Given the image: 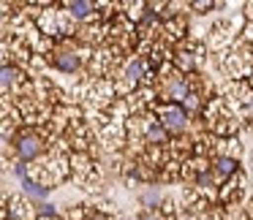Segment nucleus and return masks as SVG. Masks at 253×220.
<instances>
[{
    "mask_svg": "<svg viewBox=\"0 0 253 220\" xmlns=\"http://www.w3.org/2000/svg\"><path fill=\"white\" fill-rule=\"evenodd\" d=\"M158 122L166 133H182L188 128V111L182 109V104H164L158 109Z\"/></svg>",
    "mask_w": 253,
    "mask_h": 220,
    "instance_id": "obj_1",
    "label": "nucleus"
},
{
    "mask_svg": "<svg viewBox=\"0 0 253 220\" xmlns=\"http://www.w3.org/2000/svg\"><path fill=\"white\" fill-rule=\"evenodd\" d=\"M164 95L169 98V104H182V101L191 95V84H188V76L177 73V76H169L164 84Z\"/></svg>",
    "mask_w": 253,
    "mask_h": 220,
    "instance_id": "obj_2",
    "label": "nucleus"
},
{
    "mask_svg": "<svg viewBox=\"0 0 253 220\" xmlns=\"http://www.w3.org/2000/svg\"><path fill=\"white\" fill-rule=\"evenodd\" d=\"M17 152L22 160H36L41 152H44V142H41L39 133H22V136L17 139Z\"/></svg>",
    "mask_w": 253,
    "mask_h": 220,
    "instance_id": "obj_3",
    "label": "nucleus"
},
{
    "mask_svg": "<svg viewBox=\"0 0 253 220\" xmlns=\"http://www.w3.org/2000/svg\"><path fill=\"white\" fill-rule=\"evenodd\" d=\"M174 60H177V68H180L182 73H191V71H196V68H199V60H202V57H199V49L182 44L180 49H177Z\"/></svg>",
    "mask_w": 253,
    "mask_h": 220,
    "instance_id": "obj_4",
    "label": "nucleus"
},
{
    "mask_svg": "<svg viewBox=\"0 0 253 220\" xmlns=\"http://www.w3.org/2000/svg\"><path fill=\"white\" fill-rule=\"evenodd\" d=\"M52 63H55V68L57 71H66V73H74V71H79V55L74 49H57L55 52V57H52Z\"/></svg>",
    "mask_w": 253,
    "mask_h": 220,
    "instance_id": "obj_5",
    "label": "nucleus"
},
{
    "mask_svg": "<svg viewBox=\"0 0 253 220\" xmlns=\"http://www.w3.org/2000/svg\"><path fill=\"white\" fill-rule=\"evenodd\" d=\"M215 174H218V180H231V177H237V158H231V155H220V158H215L212 163Z\"/></svg>",
    "mask_w": 253,
    "mask_h": 220,
    "instance_id": "obj_6",
    "label": "nucleus"
},
{
    "mask_svg": "<svg viewBox=\"0 0 253 220\" xmlns=\"http://www.w3.org/2000/svg\"><path fill=\"white\" fill-rule=\"evenodd\" d=\"M66 8H68V17H74V19H87L90 14H93L95 3H90V0H68Z\"/></svg>",
    "mask_w": 253,
    "mask_h": 220,
    "instance_id": "obj_7",
    "label": "nucleus"
},
{
    "mask_svg": "<svg viewBox=\"0 0 253 220\" xmlns=\"http://www.w3.org/2000/svg\"><path fill=\"white\" fill-rule=\"evenodd\" d=\"M147 60H131L128 63V68H126V73H123V76H126V82H128V87H131V84H136V82H142L144 79V73H147Z\"/></svg>",
    "mask_w": 253,
    "mask_h": 220,
    "instance_id": "obj_8",
    "label": "nucleus"
},
{
    "mask_svg": "<svg viewBox=\"0 0 253 220\" xmlns=\"http://www.w3.org/2000/svg\"><path fill=\"white\" fill-rule=\"evenodd\" d=\"M144 142H150V144H166V142H169V133L164 131V125H161V122H153V125L144 131Z\"/></svg>",
    "mask_w": 253,
    "mask_h": 220,
    "instance_id": "obj_9",
    "label": "nucleus"
},
{
    "mask_svg": "<svg viewBox=\"0 0 253 220\" xmlns=\"http://www.w3.org/2000/svg\"><path fill=\"white\" fill-rule=\"evenodd\" d=\"M22 187H25V193H28V196H33V198H46V185H41V182H33L28 177V180H22Z\"/></svg>",
    "mask_w": 253,
    "mask_h": 220,
    "instance_id": "obj_10",
    "label": "nucleus"
},
{
    "mask_svg": "<svg viewBox=\"0 0 253 220\" xmlns=\"http://www.w3.org/2000/svg\"><path fill=\"white\" fill-rule=\"evenodd\" d=\"M17 82H19V71L14 66L0 68V87H14Z\"/></svg>",
    "mask_w": 253,
    "mask_h": 220,
    "instance_id": "obj_11",
    "label": "nucleus"
},
{
    "mask_svg": "<svg viewBox=\"0 0 253 220\" xmlns=\"http://www.w3.org/2000/svg\"><path fill=\"white\" fill-rule=\"evenodd\" d=\"M142 204H144L147 209L161 207V190H158V187H150V190H144V193H142Z\"/></svg>",
    "mask_w": 253,
    "mask_h": 220,
    "instance_id": "obj_12",
    "label": "nucleus"
},
{
    "mask_svg": "<svg viewBox=\"0 0 253 220\" xmlns=\"http://www.w3.org/2000/svg\"><path fill=\"white\" fill-rule=\"evenodd\" d=\"M182 30H185V19L177 17V19H166V33L171 36V38H180Z\"/></svg>",
    "mask_w": 253,
    "mask_h": 220,
    "instance_id": "obj_13",
    "label": "nucleus"
},
{
    "mask_svg": "<svg viewBox=\"0 0 253 220\" xmlns=\"http://www.w3.org/2000/svg\"><path fill=\"white\" fill-rule=\"evenodd\" d=\"M182 109H185L188 114H191V111H196V109H199V95H196V93L188 95V98L182 101Z\"/></svg>",
    "mask_w": 253,
    "mask_h": 220,
    "instance_id": "obj_14",
    "label": "nucleus"
},
{
    "mask_svg": "<svg viewBox=\"0 0 253 220\" xmlns=\"http://www.w3.org/2000/svg\"><path fill=\"white\" fill-rule=\"evenodd\" d=\"M196 185H199V187H210V190H212V185H215L212 174H210V171H202V174L196 177Z\"/></svg>",
    "mask_w": 253,
    "mask_h": 220,
    "instance_id": "obj_15",
    "label": "nucleus"
},
{
    "mask_svg": "<svg viewBox=\"0 0 253 220\" xmlns=\"http://www.w3.org/2000/svg\"><path fill=\"white\" fill-rule=\"evenodd\" d=\"M39 215H41V218H55L57 209L52 207V204H41V207H39Z\"/></svg>",
    "mask_w": 253,
    "mask_h": 220,
    "instance_id": "obj_16",
    "label": "nucleus"
},
{
    "mask_svg": "<svg viewBox=\"0 0 253 220\" xmlns=\"http://www.w3.org/2000/svg\"><path fill=\"white\" fill-rule=\"evenodd\" d=\"M14 174H17L19 180H28V166H25V163H17V166H14Z\"/></svg>",
    "mask_w": 253,
    "mask_h": 220,
    "instance_id": "obj_17",
    "label": "nucleus"
},
{
    "mask_svg": "<svg viewBox=\"0 0 253 220\" xmlns=\"http://www.w3.org/2000/svg\"><path fill=\"white\" fill-rule=\"evenodd\" d=\"M142 220H164V218H161V215H155V212H144Z\"/></svg>",
    "mask_w": 253,
    "mask_h": 220,
    "instance_id": "obj_18",
    "label": "nucleus"
},
{
    "mask_svg": "<svg viewBox=\"0 0 253 220\" xmlns=\"http://www.w3.org/2000/svg\"><path fill=\"white\" fill-rule=\"evenodd\" d=\"M90 220H104V218H98V215H95V218H90Z\"/></svg>",
    "mask_w": 253,
    "mask_h": 220,
    "instance_id": "obj_19",
    "label": "nucleus"
},
{
    "mask_svg": "<svg viewBox=\"0 0 253 220\" xmlns=\"http://www.w3.org/2000/svg\"><path fill=\"white\" fill-rule=\"evenodd\" d=\"M251 90H253V76H251Z\"/></svg>",
    "mask_w": 253,
    "mask_h": 220,
    "instance_id": "obj_20",
    "label": "nucleus"
}]
</instances>
